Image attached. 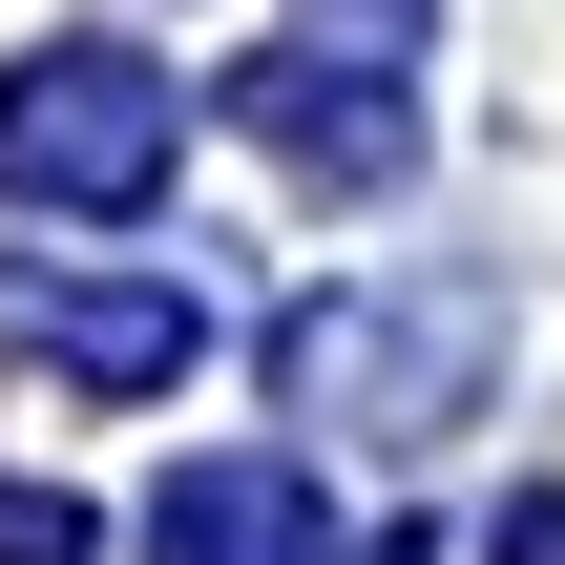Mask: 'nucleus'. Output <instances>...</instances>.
<instances>
[{"instance_id": "obj_1", "label": "nucleus", "mask_w": 565, "mask_h": 565, "mask_svg": "<svg viewBox=\"0 0 565 565\" xmlns=\"http://www.w3.org/2000/svg\"><path fill=\"white\" fill-rule=\"evenodd\" d=\"M503 356H524V294L503 273H356V294H315L273 335V398L335 419V440H461L503 398Z\"/></svg>"}, {"instance_id": "obj_2", "label": "nucleus", "mask_w": 565, "mask_h": 565, "mask_svg": "<svg viewBox=\"0 0 565 565\" xmlns=\"http://www.w3.org/2000/svg\"><path fill=\"white\" fill-rule=\"evenodd\" d=\"M189 168V84L126 42H21L0 63V210H147Z\"/></svg>"}, {"instance_id": "obj_3", "label": "nucleus", "mask_w": 565, "mask_h": 565, "mask_svg": "<svg viewBox=\"0 0 565 565\" xmlns=\"http://www.w3.org/2000/svg\"><path fill=\"white\" fill-rule=\"evenodd\" d=\"M231 126H252L294 189H398V168H419V105H398L356 42H252V63H231Z\"/></svg>"}, {"instance_id": "obj_4", "label": "nucleus", "mask_w": 565, "mask_h": 565, "mask_svg": "<svg viewBox=\"0 0 565 565\" xmlns=\"http://www.w3.org/2000/svg\"><path fill=\"white\" fill-rule=\"evenodd\" d=\"M147 565H335V503H315V461H168Z\"/></svg>"}, {"instance_id": "obj_5", "label": "nucleus", "mask_w": 565, "mask_h": 565, "mask_svg": "<svg viewBox=\"0 0 565 565\" xmlns=\"http://www.w3.org/2000/svg\"><path fill=\"white\" fill-rule=\"evenodd\" d=\"M0 335H21V356H63V377H105V398H147V377H189V356H210V315H189L168 273H126V294H42V273H21V294H0Z\"/></svg>"}, {"instance_id": "obj_6", "label": "nucleus", "mask_w": 565, "mask_h": 565, "mask_svg": "<svg viewBox=\"0 0 565 565\" xmlns=\"http://www.w3.org/2000/svg\"><path fill=\"white\" fill-rule=\"evenodd\" d=\"M503 565H565V503H503Z\"/></svg>"}]
</instances>
